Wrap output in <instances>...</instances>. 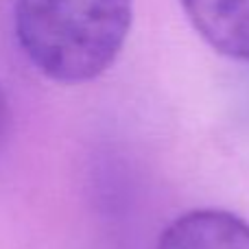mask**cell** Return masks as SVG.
I'll return each instance as SVG.
<instances>
[{"label": "cell", "mask_w": 249, "mask_h": 249, "mask_svg": "<svg viewBox=\"0 0 249 249\" xmlns=\"http://www.w3.org/2000/svg\"><path fill=\"white\" fill-rule=\"evenodd\" d=\"M131 0H16V37L29 61L59 83L103 74L121 55Z\"/></svg>", "instance_id": "cell-1"}, {"label": "cell", "mask_w": 249, "mask_h": 249, "mask_svg": "<svg viewBox=\"0 0 249 249\" xmlns=\"http://www.w3.org/2000/svg\"><path fill=\"white\" fill-rule=\"evenodd\" d=\"M155 249H249V223L225 210H193L164 230Z\"/></svg>", "instance_id": "cell-3"}, {"label": "cell", "mask_w": 249, "mask_h": 249, "mask_svg": "<svg viewBox=\"0 0 249 249\" xmlns=\"http://www.w3.org/2000/svg\"><path fill=\"white\" fill-rule=\"evenodd\" d=\"M181 7L216 53L249 61V0H181Z\"/></svg>", "instance_id": "cell-2"}, {"label": "cell", "mask_w": 249, "mask_h": 249, "mask_svg": "<svg viewBox=\"0 0 249 249\" xmlns=\"http://www.w3.org/2000/svg\"><path fill=\"white\" fill-rule=\"evenodd\" d=\"M4 129H7V96H4L2 88H0V142H2Z\"/></svg>", "instance_id": "cell-4"}]
</instances>
